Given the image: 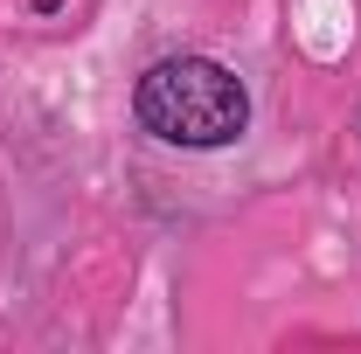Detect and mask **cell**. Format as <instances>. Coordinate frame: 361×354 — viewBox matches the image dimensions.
Masks as SVG:
<instances>
[{"instance_id": "cell-1", "label": "cell", "mask_w": 361, "mask_h": 354, "mask_svg": "<svg viewBox=\"0 0 361 354\" xmlns=\"http://www.w3.org/2000/svg\"><path fill=\"white\" fill-rule=\"evenodd\" d=\"M139 126L167 146H188V153H216V146H236L243 126H250V90L243 77L216 63V56H160L133 90Z\"/></svg>"}]
</instances>
